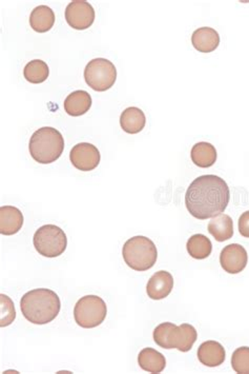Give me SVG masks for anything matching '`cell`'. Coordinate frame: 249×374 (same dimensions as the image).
I'll use <instances>...</instances> for the list:
<instances>
[{
    "instance_id": "obj_24",
    "label": "cell",
    "mask_w": 249,
    "mask_h": 374,
    "mask_svg": "<svg viewBox=\"0 0 249 374\" xmlns=\"http://www.w3.org/2000/svg\"><path fill=\"white\" fill-rule=\"evenodd\" d=\"M0 326L6 327L10 326L15 318H16V311H15L14 303L8 295L0 294Z\"/></svg>"
},
{
    "instance_id": "obj_22",
    "label": "cell",
    "mask_w": 249,
    "mask_h": 374,
    "mask_svg": "<svg viewBox=\"0 0 249 374\" xmlns=\"http://www.w3.org/2000/svg\"><path fill=\"white\" fill-rule=\"evenodd\" d=\"M186 249L193 258L205 259L212 254V244L203 235H195L187 241Z\"/></svg>"
},
{
    "instance_id": "obj_18",
    "label": "cell",
    "mask_w": 249,
    "mask_h": 374,
    "mask_svg": "<svg viewBox=\"0 0 249 374\" xmlns=\"http://www.w3.org/2000/svg\"><path fill=\"white\" fill-rule=\"evenodd\" d=\"M54 11L50 6H38L32 11L30 25L34 31L38 33H46L54 27Z\"/></svg>"
},
{
    "instance_id": "obj_16",
    "label": "cell",
    "mask_w": 249,
    "mask_h": 374,
    "mask_svg": "<svg viewBox=\"0 0 249 374\" xmlns=\"http://www.w3.org/2000/svg\"><path fill=\"white\" fill-rule=\"evenodd\" d=\"M63 107H65V111L70 116H74V118L82 116L91 109V95L84 90L74 91L73 93L68 95Z\"/></svg>"
},
{
    "instance_id": "obj_17",
    "label": "cell",
    "mask_w": 249,
    "mask_h": 374,
    "mask_svg": "<svg viewBox=\"0 0 249 374\" xmlns=\"http://www.w3.org/2000/svg\"><path fill=\"white\" fill-rule=\"evenodd\" d=\"M208 230L217 242L229 241L234 235L233 220L227 214H219L208 223Z\"/></svg>"
},
{
    "instance_id": "obj_12",
    "label": "cell",
    "mask_w": 249,
    "mask_h": 374,
    "mask_svg": "<svg viewBox=\"0 0 249 374\" xmlns=\"http://www.w3.org/2000/svg\"><path fill=\"white\" fill-rule=\"evenodd\" d=\"M174 288V278L167 271L156 272L148 280L146 285V293L150 299L154 301H160L165 299Z\"/></svg>"
},
{
    "instance_id": "obj_7",
    "label": "cell",
    "mask_w": 249,
    "mask_h": 374,
    "mask_svg": "<svg viewBox=\"0 0 249 374\" xmlns=\"http://www.w3.org/2000/svg\"><path fill=\"white\" fill-rule=\"evenodd\" d=\"M84 80L87 86L91 87L93 90L104 92L112 88L116 82V67L108 59H93L85 67Z\"/></svg>"
},
{
    "instance_id": "obj_11",
    "label": "cell",
    "mask_w": 249,
    "mask_h": 374,
    "mask_svg": "<svg viewBox=\"0 0 249 374\" xmlns=\"http://www.w3.org/2000/svg\"><path fill=\"white\" fill-rule=\"evenodd\" d=\"M198 339L197 330L189 324L180 326L174 325L168 335V347L170 349H178L181 352H189L193 348Z\"/></svg>"
},
{
    "instance_id": "obj_6",
    "label": "cell",
    "mask_w": 249,
    "mask_h": 374,
    "mask_svg": "<svg viewBox=\"0 0 249 374\" xmlns=\"http://www.w3.org/2000/svg\"><path fill=\"white\" fill-rule=\"evenodd\" d=\"M108 314L106 301L97 295H85L76 303L74 318L78 326L96 328L106 320Z\"/></svg>"
},
{
    "instance_id": "obj_9",
    "label": "cell",
    "mask_w": 249,
    "mask_h": 374,
    "mask_svg": "<svg viewBox=\"0 0 249 374\" xmlns=\"http://www.w3.org/2000/svg\"><path fill=\"white\" fill-rule=\"evenodd\" d=\"M72 165L79 171H93L100 163V152L94 144L80 142L70 153Z\"/></svg>"
},
{
    "instance_id": "obj_8",
    "label": "cell",
    "mask_w": 249,
    "mask_h": 374,
    "mask_svg": "<svg viewBox=\"0 0 249 374\" xmlns=\"http://www.w3.org/2000/svg\"><path fill=\"white\" fill-rule=\"evenodd\" d=\"M65 20L73 29H89L95 21V10L89 2L73 0L65 8Z\"/></svg>"
},
{
    "instance_id": "obj_20",
    "label": "cell",
    "mask_w": 249,
    "mask_h": 374,
    "mask_svg": "<svg viewBox=\"0 0 249 374\" xmlns=\"http://www.w3.org/2000/svg\"><path fill=\"white\" fill-rule=\"evenodd\" d=\"M140 368L150 373H161L165 369V356L153 348H144L138 356Z\"/></svg>"
},
{
    "instance_id": "obj_13",
    "label": "cell",
    "mask_w": 249,
    "mask_h": 374,
    "mask_svg": "<svg viewBox=\"0 0 249 374\" xmlns=\"http://www.w3.org/2000/svg\"><path fill=\"white\" fill-rule=\"evenodd\" d=\"M225 358H226V352H225L224 347L218 342H204L198 349V359L201 364L210 367V368L222 365Z\"/></svg>"
},
{
    "instance_id": "obj_4",
    "label": "cell",
    "mask_w": 249,
    "mask_h": 374,
    "mask_svg": "<svg viewBox=\"0 0 249 374\" xmlns=\"http://www.w3.org/2000/svg\"><path fill=\"white\" fill-rule=\"evenodd\" d=\"M122 256L129 268L135 271L143 272L154 267L158 258V251L152 239L138 235L125 242Z\"/></svg>"
},
{
    "instance_id": "obj_15",
    "label": "cell",
    "mask_w": 249,
    "mask_h": 374,
    "mask_svg": "<svg viewBox=\"0 0 249 374\" xmlns=\"http://www.w3.org/2000/svg\"><path fill=\"white\" fill-rule=\"evenodd\" d=\"M191 44L201 53L214 52L220 44V36L216 30L203 27L196 30L191 36Z\"/></svg>"
},
{
    "instance_id": "obj_1",
    "label": "cell",
    "mask_w": 249,
    "mask_h": 374,
    "mask_svg": "<svg viewBox=\"0 0 249 374\" xmlns=\"http://www.w3.org/2000/svg\"><path fill=\"white\" fill-rule=\"evenodd\" d=\"M231 199V191L223 178L212 174L196 178L185 193L187 211L197 220H205L222 214Z\"/></svg>"
},
{
    "instance_id": "obj_2",
    "label": "cell",
    "mask_w": 249,
    "mask_h": 374,
    "mask_svg": "<svg viewBox=\"0 0 249 374\" xmlns=\"http://www.w3.org/2000/svg\"><path fill=\"white\" fill-rule=\"evenodd\" d=\"M20 309L23 316L32 324H49L60 312V299L50 289H34L21 297Z\"/></svg>"
},
{
    "instance_id": "obj_25",
    "label": "cell",
    "mask_w": 249,
    "mask_h": 374,
    "mask_svg": "<svg viewBox=\"0 0 249 374\" xmlns=\"http://www.w3.org/2000/svg\"><path fill=\"white\" fill-rule=\"evenodd\" d=\"M231 367L240 374H249V347L238 348L231 356Z\"/></svg>"
},
{
    "instance_id": "obj_3",
    "label": "cell",
    "mask_w": 249,
    "mask_h": 374,
    "mask_svg": "<svg viewBox=\"0 0 249 374\" xmlns=\"http://www.w3.org/2000/svg\"><path fill=\"white\" fill-rule=\"evenodd\" d=\"M29 150L30 154L37 163L42 165L54 163L65 150L63 134L55 127H40L32 135Z\"/></svg>"
},
{
    "instance_id": "obj_27",
    "label": "cell",
    "mask_w": 249,
    "mask_h": 374,
    "mask_svg": "<svg viewBox=\"0 0 249 374\" xmlns=\"http://www.w3.org/2000/svg\"><path fill=\"white\" fill-rule=\"evenodd\" d=\"M239 232L242 237L249 239V211L244 212L239 218Z\"/></svg>"
},
{
    "instance_id": "obj_23",
    "label": "cell",
    "mask_w": 249,
    "mask_h": 374,
    "mask_svg": "<svg viewBox=\"0 0 249 374\" xmlns=\"http://www.w3.org/2000/svg\"><path fill=\"white\" fill-rule=\"evenodd\" d=\"M23 75L25 80L31 84H42L48 80L50 69L44 61L34 59L25 66Z\"/></svg>"
},
{
    "instance_id": "obj_19",
    "label": "cell",
    "mask_w": 249,
    "mask_h": 374,
    "mask_svg": "<svg viewBox=\"0 0 249 374\" xmlns=\"http://www.w3.org/2000/svg\"><path fill=\"white\" fill-rule=\"evenodd\" d=\"M146 118L144 112L137 107H129L120 116V125L129 134H137L144 129Z\"/></svg>"
},
{
    "instance_id": "obj_10",
    "label": "cell",
    "mask_w": 249,
    "mask_h": 374,
    "mask_svg": "<svg viewBox=\"0 0 249 374\" xmlns=\"http://www.w3.org/2000/svg\"><path fill=\"white\" fill-rule=\"evenodd\" d=\"M248 251L239 244L226 246L220 254L221 267L229 274H238L248 266Z\"/></svg>"
},
{
    "instance_id": "obj_26",
    "label": "cell",
    "mask_w": 249,
    "mask_h": 374,
    "mask_svg": "<svg viewBox=\"0 0 249 374\" xmlns=\"http://www.w3.org/2000/svg\"><path fill=\"white\" fill-rule=\"evenodd\" d=\"M174 326V324L172 323H162L155 328L154 335H153L155 343L163 349H170L168 347V335Z\"/></svg>"
},
{
    "instance_id": "obj_21",
    "label": "cell",
    "mask_w": 249,
    "mask_h": 374,
    "mask_svg": "<svg viewBox=\"0 0 249 374\" xmlns=\"http://www.w3.org/2000/svg\"><path fill=\"white\" fill-rule=\"evenodd\" d=\"M191 161L200 168H210L217 161V150L210 142H201L191 149Z\"/></svg>"
},
{
    "instance_id": "obj_5",
    "label": "cell",
    "mask_w": 249,
    "mask_h": 374,
    "mask_svg": "<svg viewBox=\"0 0 249 374\" xmlns=\"http://www.w3.org/2000/svg\"><path fill=\"white\" fill-rule=\"evenodd\" d=\"M34 247L40 255L49 258L60 256L68 246L65 231L55 225L40 227L33 237Z\"/></svg>"
},
{
    "instance_id": "obj_14",
    "label": "cell",
    "mask_w": 249,
    "mask_h": 374,
    "mask_svg": "<svg viewBox=\"0 0 249 374\" xmlns=\"http://www.w3.org/2000/svg\"><path fill=\"white\" fill-rule=\"evenodd\" d=\"M23 216L18 208L2 206L0 208V233L2 235H16L23 228Z\"/></svg>"
}]
</instances>
